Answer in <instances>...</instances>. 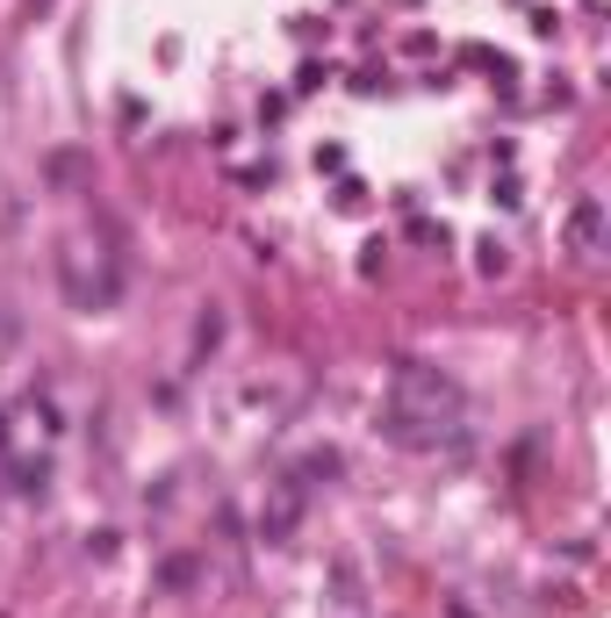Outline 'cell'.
I'll list each match as a JSON object with an SVG mask.
<instances>
[{
  "instance_id": "52a82bcc",
  "label": "cell",
  "mask_w": 611,
  "mask_h": 618,
  "mask_svg": "<svg viewBox=\"0 0 611 618\" xmlns=\"http://www.w3.org/2000/svg\"><path fill=\"white\" fill-rule=\"evenodd\" d=\"M216 338H224V317H216V309H202V317H194V360H202V353H216Z\"/></svg>"
},
{
  "instance_id": "277c9868",
  "label": "cell",
  "mask_w": 611,
  "mask_h": 618,
  "mask_svg": "<svg viewBox=\"0 0 611 618\" xmlns=\"http://www.w3.org/2000/svg\"><path fill=\"white\" fill-rule=\"evenodd\" d=\"M44 180L51 188H80V180H94V158L87 152H51L44 158Z\"/></svg>"
},
{
  "instance_id": "3957f363",
  "label": "cell",
  "mask_w": 611,
  "mask_h": 618,
  "mask_svg": "<svg viewBox=\"0 0 611 618\" xmlns=\"http://www.w3.org/2000/svg\"><path fill=\"white\" fill-rule=\"evenodd\" d=\"M568 252H576V259L604 252V202H597V194H583V202L568 209Z\"/></svg>"
},
{
  "instance_id": "7a4b0ae2",
  "label": "cell",
  "mask_w": 611,
  "mask_h": 618,
  "mask_svg": "<svg viewBox=\"0 0 611 618\" xmlns=\"http://www.w3.org/2000/svg\"><path fill=\"white\" fill-rule=\"evenodd\" d=\"M302 511H310V482L280 475L274 497H266V511H260V539H266V547H288V539H296V525H302Z\"/></svg>"
},
{
  "instance_id": "ba28073f",
  "label": "cell",
  "mask_w": 611,
  "mask_h": 618,
  "mask_svg": "<svg viewBox=\"0 0 611 618\" xmlns=\"http://www.w3.org/2000/svg\"><path fill=\"white\" fill-rule=\"evenodd\" d=\"M475 252H482V259H475L482 274H504V266H511V252H504V245H496V238H482V245H475Z\"/></svg>"
},
{
  "instance_id": "30bf717a",
  "label": "cell",
  "mask_w": 611,
  "mask_h": 618,
  "mask_svg": "<svg viewBox=\"0 0 611 618\" xmlns=\"http://www.w3.org/2000/svg\"><path fill=\"white\" fill-rule=\"evenodd\" d=\"M0 447H8V425H0Z\"/></svg>"
},
{
  "instance_id": "9c48e42d",
  "label": "cell",
  "mask_w": 611,
  "mask_h": 618,
  "mask_svg": "<svg viewBox=\"0 0 611 618\" xmlns=\"http://www.w3.org/2000/svg\"><path fill=\"white\" fill-rule=\"evenodd\" d=\"M410 238H418V245H439V252H446V224H424V216H418V224H410Z\"/></svg>"
},
{
  "instance_id": "5b68a950",
  "label": "cell",
  "mask_w": 611,
  "mask_h": 618,
  "mask_svg": "<svg viewBox=\"0 0 611 618\" xmlns=\"http://www.w3.org/2000/svg\"><path fill=\"white\" fill-rule=\"evenodd\" d=\"M202 583V561L194 554H173V561H158V590H194Z\"/></svg>"
},
{
  "instance_id": "8992f818",
  "label": "cell",
  "mask_w": 611,
  "mask_h": 618,
  "mask_svg": "<svg viewBox=\"0 0 611 618\" xmlns=\"http://www.w3.org/2000/svg\"><path fill=\"white\" fill-rule=\"evenodd\" d=\"M332 604H338V611H360V568H352V561L332 568Z\"/></svg>"
},
{
  "instance_id": "6da1fadb",
  "label": "cell",
  "mask_w": 611,
  "mask_h": 618,
  "mask_svg": "<svg viewBox=\"0 0 611 618\" xmlns=\"http://www.w3.org/2000/svg\"><path fill=\"white\" fill-rule=\"evenodd\" d=\"M382 439L410 453H439V447H460V389L439 375L432 360H396L388 367V403H382Z\"/></svg>"
}]
</instances>
